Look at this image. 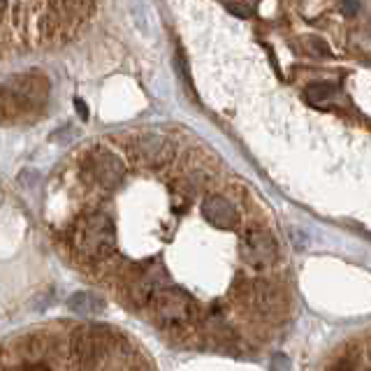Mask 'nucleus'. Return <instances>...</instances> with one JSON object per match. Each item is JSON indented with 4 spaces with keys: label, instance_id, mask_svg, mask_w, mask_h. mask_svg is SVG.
I'll return each instance as SVG.
<instances>
[{
    "label": "nucleus",
    "instance_id": "obj_7",
    "mask_svg": "<svg viewBox=\"0 0 371 371\" xmlns=\"http://www.w3.org/2000/svg\"><path fill=\"white\" fill-rule=\"evenodd\" d=\"M135 154L140 156L142 163L151 165V168H161L172 158L174 147L172 140L161 133H142L135 140Z\"/></svg>",
    "mask_w": 371,
    "mask_h": 371
},
{
    "label": "nucleus",
    "instance_id": "obj_10",
    "mask_svg": "<svg viewBox=\"0 0 371 371\" xmlns=\"http://www.w3.org/2000/svg\"><path fill=\"white\" fill-rule=\"evenodd\" d=\"M67 309L74 313V316H97V313H102V299L100 297H95V295H90V292H74L70 299H67Z\"/></svg>",
    "mask_w": 371,
    "mask_h": 371
},
{
    "label": "nucleus",
    "instance_id": "obj_5",
    "mask_svg": "<svg viewBox=\"0 0 371 371\" xmlns=\"http://www.w3.org/2000/svg\"><path fill=\"white\" fill-rule=\"evenodd\" d=\"M241 257L251 267H269L278 257L276 239L264 228L244 230V234H241Z\"/></svg>",
    "mask_w": 371,
    "mask_h": 371
},
{
    "label": "nucleus",
    "instance_id": "obj_6",
    "mask_svg": "<svg viewBox=\"0 0 371 371\" xmlns=\"http://www.w3.org/2000/svg\"><path fill=\"white\" fill-rule=\"evenodd\" d=\"M165 281V271L161 264H151V267H137L128 278L126 297L130 304L142 306L154 299V295L161 290V283Z\"/></svg>",
    "mask_w": 371,
    "mask_h": 371
},
{
    "label": "nucleus",
    "instance_id": "obj_12",
    "mask_svg": "<svg viewBox=\"0 0 371 371\" xmlns=\"http://www.w3.org/2000/svg\"><path fill=\"white\" fill-rule=\"evenodd\" d=\"M228 10H230L232 14H237V17H241V19H248V17H251V10H246V7H239V5H234V3H228Z\"/></svg>",
    "mask_w": 371,
    "mask_h": 371
},
{
    "label": "nucleus",
    "instance_id": "obj_15",
    "mask_svg": "<svg viewBox=\"0 0 371 371\" xmlns=\"http://www.w3.org/2000/svg\"><path fill=\"white\" fill-rule=\"evenodd\" d=\"M311 47H313L316 51H321V54H328V51H330V49H328V44H323L321 40H313V42H311Z\"/></svg>",
    "mask_w": 371,
    "mask_h": 371
},
{
    "label": "nucleus",
    "instance_id": "obj_9",
    "mask_svg": "<svg viewBox=\"0 0 371 371\" xmlns=\"http://www.w3.org/2000/svg\"><path fill=\"white\" fill-rule=\"evenodd\" d=\"M251 304L260 313H274L276 309H278V304H281V295H278V288L274 283L264 281V278H257V281H253Z\"/></svg>",
    "mask_w": 371,
    "mask_h": 371
},
{
    "label": "nucleus",
    "instance_id": "obj_2",
    "mask_svg": "<svg viewBox=\"0 0 371 371\" xmlns=\"http://www.w3.org/2000/svg\"><path fill=\"white\" fill-rule=\"evenodd\" d=\"M149 304H151V313H154L156 323L161 325L165 332H174V335L188 332L200 316L198 304H195V299L191 295L174 285L161 288Z\"/></svg>",
    "mask_w": 371,
    "mask_h": 371
},
{
    "label": "nucleus",
    "instance_id": "obj_4",
    "mask_svg": "<svg viewBox=\"0 0 371 371\" xmlns=\"http://www.w3.org/2000/svg\"><path fill=\"white\" fill-rule=\"evenodd\" d=\"M47 97V79L42 74H30V77H19L14 81H7L3 88V109L5 116L24 114L28 109L40 107Z\"/></svg>",
    "mask_w": 371,
    "mask_h": 371
},
{
    "label": "nucleus",
    "instance_id": "obj_8",
    "mask_svg": "<svg viewBox=\"0 0 371 371\" xmlns=\"http://www.w3.org/2000/svg\"><path fill=\"white\" fill-rule=\"evenodd\" d=\"M202 216L209 225L223 228V230L234 228L239 221V214H237V209H234V204L230 200H225L223 195H209V198L202 202Z\"/></svg>",
    "mask_w": 371,
    "mask_h": 371
},
{
    "label": "nucleus",
    "instance_id": "obj_1",
    "mask_svg": "<svg viewBox=\"0 0 371 371\" xmlns=\"http://www.w3.org/2000/svg\"><path fill=\"white\" fill-rule=\"evenodd\" d=\"M116 244V230L114 221L102 214V211H93V214L81 216L72 228V248L81 260L86 262H100L114 253Z\"/></svg>",
    "mask_w": 371,
    "mask_h": 371
},
{
    "label": "nucleus",
    "instance_id": "obj_14",
    "mask_svg": "<svg viewBox=\"0 0 371 371\" xmlns=\"http://www.w3.org/2000/svg\"><path fill=\"white\" fill-rule=\"evenodd\" d=\"M74 104H77V109H79V116L81 119H88V109H86V104L79 100V97H74Z\"/></svg>",
    "mask_w": 371,
    "mask_h": 371
},
{
    "label": "nucleus",
    "instance_id": "obj_13",
    "mask_svg": "<svg viewBox=\"0 0 371 371\" xmlns=\"http://www.w3.org/2000/svg\"><path fill=\"white\" fill-rule=\"evenodd\" d=\"M358 10H360L358 0H344V12H346V14H355Z\"/></svg>",
    "mask_w": 371,
    "mask_h": 371
},
{
    "label": "nucleus",
    "instance_id": "obj_11",
    "mask_svg": "<svg viewBox=\"0 0 371 371\" xmlns=\"http://www.w3.org/2000/svg\"><path fill=\"white\" fill-rule=\"evenodd\" d=\"M335 84H330V81H316L306 88V97L309 102H316V104H323L325 100H330L332 95H335Z\"/></svg>",
    "mask_w": 371,
    "mask_h": 371
},
{
    "label": "nucleus",
    "instance_id": "obj_3",
    "mask_svg": "<svg viewBox=\"0 0 371 371\" xmlns=\"http://www.w3.org/2000/svg\"><path fill=\"white\" fill-rule=\"evenodd\" d=\"M126 172H128L126 161L109 149H93L81 161V179L88 186L102 188V191L116 188L123 181Z\"/></svg>",
    "mask_w": 371,
    "mask_h": 371
}]
</instances>
